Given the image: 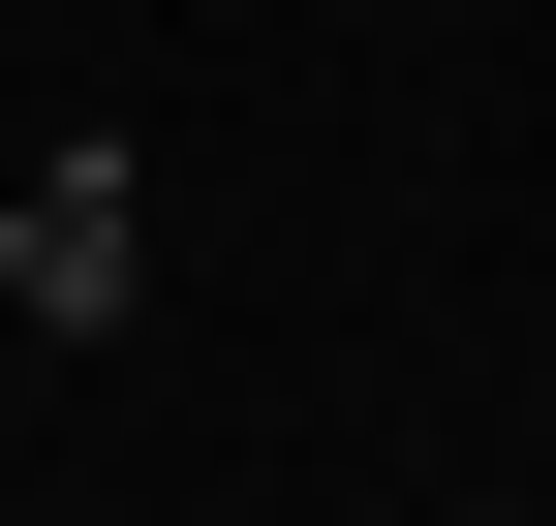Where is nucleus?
<instances>
[{
	"label": "nucleus",
	"mask_w": 556,
	"mask_h": 526,
	"mask_svg": "<svg viewBox=\"0 0 556 526\" xmlns=\"http://www.w3.org/2000/svg\"><path fill=\"white\" fill-rule=\"evenodd\" d=\"M402 526H495V496H402Z\"/></svg>",
	"instance_id": "obj_2"
},
{
	"label": "nucleus",
	"mask_w": 556,
	"mask_h": 526,
	"mask_svg": "<svg viewBox=\"0 0 556 526\" xmlns=\"http://www.w3.org/2000/svg\"><path fill=\"white\" fill-rule=\"evenodd\" d=\"M0 310H31V341H124V310H155V186L124 155H31L0 186Z\"/></svg>",
	"instance_id": "obj_1"
}]
</instances>
